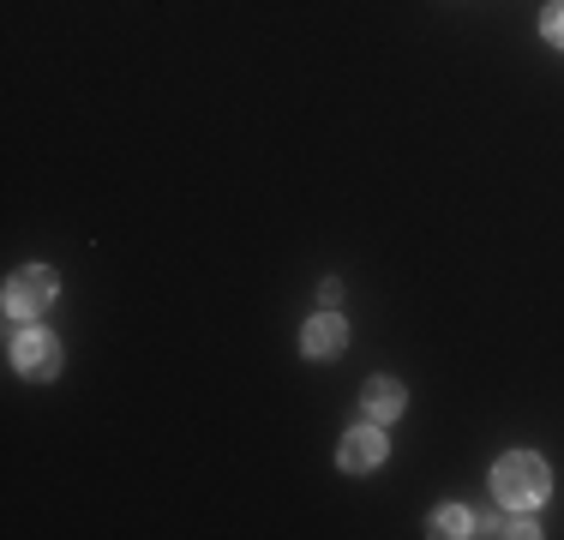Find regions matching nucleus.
<instances>
[{"label": "nucleus", "instance_id": "3", "mask_svg": "<svg viewBox=\"0 0 564 540\" xmlns=\"http://www.w3.org/2000/svg\"><path fill=\"white\" fill-rule=\"evenodd\" d=\"M12 367L24 378H55L61 372V343L43 331V324H31V331L12 336Z\"/></svg>", "mask_w": 564, "mask_h": 540}, {"label": "nucleus", "instance_id": "2", "mask_svg": "<svg viewBox=\"0 0 564 540\" xmlns=\"http://www.w3.org/2000/svg\"><path fill=\"white\" fill-rule=\"evenodd\" d=\"M48 301H55V270L48 264H24L7 277V313L12 318H36Z\"/></svg>", "mask_w": 564, "mask_h": 540}, {"label": "nucleus", "instance_id": "9", "mask_svg": "<svg viewBox=\"0 0 564 540\" xmlns=\"http://www.w3.org/2000/svg\"><path fill=\"white\" fill-rule=\"evenodd\" d=\"M492 534H522V540H534V534H541V522H529V517L517 510L510 522H492Z\"/></svg>", "mask_w": 564, "mask_h": 540}, {"label": "nucleus", "instance_id": "7", "mask_svg": "<svg viewBox=\"0 0 564 540\" xmlns=\"http://www.w3.org/2000/svg\"><path fill=\"white\" fill-rule=\"evenodd\" d=\"M475 529H480V522L468 517L463 505H445V510H433V534H445V540H451V534H475Z\"/></svg>", "mask_w": 564, "mask_h": 540}, {"label": "nucleus", "instance_id": "1", "mask_svg": "<svg viewBox=\"0 0 564 540\" xmlns=\"http://www.w3.org/2000/svg\"><path fill=\"white\" fill-rule=\"evenodd\" d=\"M492 493H499V505H510V510H529L553 493V475H546V463L534 451H510V456H499V468H492Z\"/></svg>", "mask_w": 564, "mask_h": 540}, {"label": "nucleus", "instance_id": "4", "mask_svg": "<svg viewBox=\"0 0 564 540\" xmlns=\"http://www.w3.org/2000/svg\"><path fill=\"white\" fill-rule=\"evenodd\" d=\"M337 463L348 468V475H367V468H379V463H384V432H379V421H367L360 432H348L343 451H337Z\"/></svg>", "mask_w": 564, "mask_h": 540}, {"label": "nucleus", "instance_id": "8", "mask_svg": "<svg viewBox=\"0 0 564 540\" xmlns=\"http://www.w3.org/2000/svg\"><path fill=\"white\" fill-rule=\"evenodd\" d=\"M541 31H546V43L564 48V0H553V7L541 12Z\"/></svg>", "mask_w": 564, "mask_h": 540}, {"label": "nucleus", "instance_id": "5", "mask_svg": "<svg viewBox=\"0 0 564 540\" xmlns=\"http://www.w3.org/2000/svg\"><path fill=\"white\" fill-rule=\"evenodd\" d=\"M301 348H306L313 360H325V355H343V348H348V324H343L337 313H318V318L301 331Z\"/></svg>", "mask_w": 564, "mask_h": 540}, {"label": "nucleus", "instance_id": "6", "mask_svg": "<svg viewBox=\"0 0 564 540\" xmlns=\"http://www.w3.org/2000/svg\"><path fill=\"white\" fill-rule=\"evenodd\" d=\"M397 414H402V385H397V378H372V385H367V421H397Z\"/></svg>", "mask_w": 564, "mask_h": 540}]
</instances>
